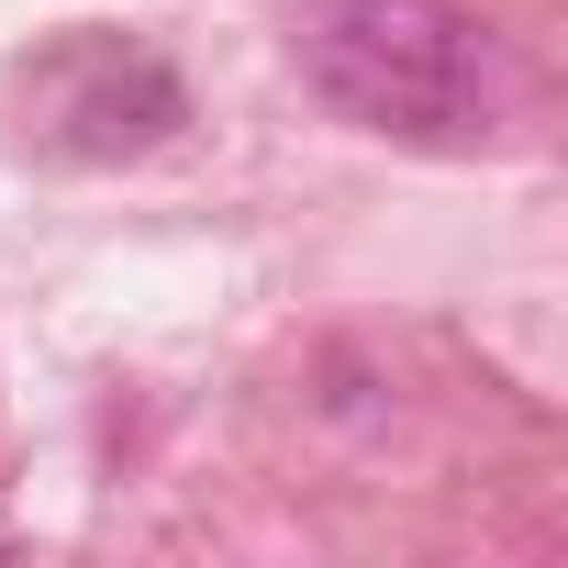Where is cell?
<instances>
[{
	"mask_svg": "<svg viewBox=\"0 0 568 568\" xmlns=\"http://www.w3.org/2000/svg\"><path fill=\"white\" fill-rule=\"evenodd\" d=\"M190 123L179 101V68L123 45V34H79L34 68V134L79 168H123V156H156L168 134Z\"/></svg>",
	"mask_w": 568,
	"mask_h": 568,
	"instance_id": "2",
	"label": "cell"
},
{
	"mask_svg": "<svg viewBox=\"0 0 568 568\" xmlns=\"http://www.w3.org/2000/svg\"><path fill=\"white\" fill-rule=\"evenodd\" d=\"M291 68L402 156H501L535 134V68L457 0H291Z\"/></svg>",
	"mask_w": 568,
	"mask_h": 568,
	"instance_id": "1",
	"label": "cell"
}]
</instances>
